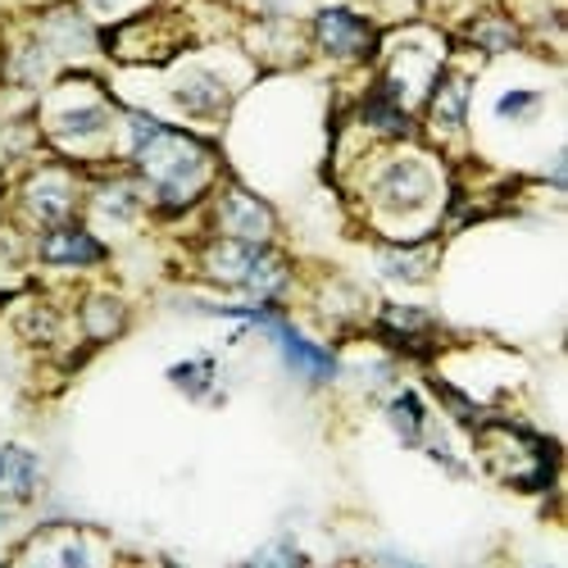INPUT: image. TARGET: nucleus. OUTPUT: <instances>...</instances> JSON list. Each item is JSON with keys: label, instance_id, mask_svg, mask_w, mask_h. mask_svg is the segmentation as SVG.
Masks as SVG:
<instances>
[{"label": "nucleus", "instance_id": "nucleus-1", "mask_svg": "<svg viewBox=\"0 0 568 568\" xmlns=\"http://www.w3.org/2000/svg\"><path fill=\"white\" fill-rule=\"evenodd\" d=\"M128 128H132V155H136L141 169H146V178L155 182L160 201L169 210H182L210 182V169H214L210 151L196 136L173 132V128H164L146 114H132Z\"/></svg>", "mask_w": 568, "mask_h": 568}, {"label": "nucleus", "instance_id": "nucleus-2", "mask_svg": "<svg viewBox=\"0 0 568 568\" xmlns=\"http://www.w3.org/2000/svg\"><path fill=\"white\" fill-rule=\"evenodd\" d=\"M205 268L219 282H227V287H242L251 296H273V292H282V282H287V264L268 255L260 242H236V236L210 246Z\"/></svg>", "mask_w": 568, "mask_h": 568}, {"label": "nucleus", "instance_id": "nucleus-3", "mask_svg": "<svg viewBox=\"0 0 568 568\" xmlns=\"http://www.w3.org/2000/svg\"><path fill=\"white\" fill-rule=\"evenodd\" d=\"M483 450H487V464L496 478H505L509 464H524V487H546L550 483V446H541L532 433H518V428H491L483 433Z\"/></svg>", "mask_w": 568, "mask_h": 568}, {"label": "nucleus", "instance_id": "nucleus-4", "mask_svg": "<svg viewBox=\"0 0 568 568\" xmlns=\"http://www.w3.org/2000/svg\"><path fill=\"white\" fill-rule=\"evenodd\" d=\"M314 37L327 55H342V60H364L373 51V28L351 10H323L314 23Z\"/></svg>", "mask_w": 568, "mask_h": 568}, {"label": "nucleus", "instance_id": "nucleus-5", "mask_svg": "<svg viewBox=\"0 0 568 568\" xmlns=\"http://www.w3.org/2000/svg\"><path fill=\"white\" fill-rule=\"evenodd\" d=\"M377 196H383V205H392V210H418L423 201L433 196V178H428L423 164L400 160V164H392L383 178H377Z\"/></svg>", "mask_w": 568, "mask_h": 568}, {"label": "nucleus", "instance_id": "nucleus-6", "mask_svg": "<svg viewBox=\"0 0 568 568\" xmlns=\"http://www.w3.org/2000/svg\"><path fill=\"white\" fill-rule=\"evenodd\" d=\"M219 219H223V232L236 236V242H260L264 246L268 232H273V214L255 196H246V192H227Z\"/></svg>", "mask_w": 568, "mask_h": 568}, {"label": "nucleus", "instance_id": "nucleus-7", "mask_svg": "<svg viewBox=\"0 0 568 568\" xmlns=\"http://www.w3.org/2000/svg\"><path fill=\"white\" fill-rule=\"evenodd\" d=\"M268 333H273V337L282 342V355H287V364H292L296 373L314 377V383H323V377H333V368H337V364H333V359H327V355H323L318 346H310L305 337H296V333H292V327H282V323L273 318V323H268Z\"/></svg>", "mask_w": 568, "mask_h": 568}, {"label": "nucleus", "instance_id": "nucleus-8", "mask_svg": "<svg viewBox=\"0 0 568 568\" xmlns=\"http://www.w3.org/2000/svg\"><path fill=\"white\" fill-rule=\"evenodd\" d=\"M41 255L51 264H91V260H101V246L78 227H51L41 236Z\"/></svg>", "mask_w": 568, "mask_h": 568}, {"label": "nucleus", "instance_id": "nucleus-9", "mask_svg": "<svg viewBox=\"0 0 568 568\" xmlns=\"http://www.w3.org/2000/svg\"><path fill=\"white\" fill-rule=\"evenodd\" d=\"M37 487V459L19 446L0 450V500H28Z\"/></svg>", "mask_w": 568, "mask_h": 568}, {"label": "nucleus", "instance_id": "nucleus-10", "mask_svg": "<svg viewBox=\"0 0 568 568\" xmlns=\"http://www.w3.org/2000/svg\"><path fill=\"white\" fill-rule=\"evenodd\" d=\"M28 205H32L37 219L60 223V219L69 214V205H73V192H69V182H64L60 173H41V178L28 186Z\"/></svg>", "mask_w": 568, "mask_h": 568}, {"label": "nucleus", "instance_id": "nucleus-11", "mask_svg": "<svg viewBox=\"0 0 568 568\" xmlns=\"http://www.w3.org/2000/svg\"><path fill=\"white\" fill-rule=\"evenodd\" d=\"M464 110H468V82L464 78H442L437 97H433V123L442 132H455L464 123Z\"/></svg>", "mask_w": 568, "mask_h": 568}, {"label": "nucleus", "instance_id": "nucleus-12", "mask_svg": "<svg viewBox=\"0 0 568 568\" xmlns=\"http://www.w3.org/2000/svg\"><path fill=\"white\" fill-rule=\"evenodd\" d=\"M178 105L182 110H192V114H219L223 105H227V91H223V82L219 78H192V82H182L178 87Z\"/></svg>", "mask_w": 568, "mask_h": 568}, {"label": "nucleus", "instance_id": "nucleus-13", "mask_svg": "<svg viewBox=\"0 0 568 568\" xmlns=\"http://www.w3.org/2000/svg\"><path fill=\"white\" fill-rule=\"evenodd\" d=\"M105 128V105H87V110H64L55 119V132L60 136H91Z\"/></svg>", "mask_w": 568, "mask_h": 568}, {"label": "nucleus", "instance_id": "nucleus-14", "mask_svg": "<svg viewBox=\"0 0 568 568\" xmlns=\"http://www.w3.org/2000/svg\"><path fill=\"white\" fill-rule=\"evenodd\" d=\"M392 423H396V433H400L405 442H414V437L423 433V405H418V396H400V400L392 405Z\"/></svg>", "mask_w": 568, "mask_h": 568}, {"label": "nucleus", "instance_id": "nucleus-15", "mask_svg": "<svg viewBox=\"0 0 568 568\" xmlns=\"http://www.w3.org/2000/svg\"><path fill=\"white\" fill-rule=\"evenodd\" d=\"M210 377H214V364H210V359H192V364H178V368H173V383H178L182 392H192V396H201V392L210 387Z\"/></svg>", "mask_w": 568, "mask_h": 568}, {"label": "nucleus", "instance_id": "nucleus-16", "mask_svg": "<svg viewBox=\"0 0 568 568\" xmlns=\"http://www.w3.org/2000/svg\"><path fill=\"white\" fill-rule=\"evenodd\" d=\"M383 323L392 327V333H423V327H428V314H423V310H405V305H387Z\"/></svg>", "mask_w": 568, "mask_h": 568}, {"label": "nucleus", "instance_id": "nucleus-17", "mask_svg": "<svg viewBox=\"0 0 568 568\" xmlns=\"http://www.w3.org/2000/svg\"><path fill=\"white\" fill-rule=\"evenodd\" d=\"M119 323H123V310L114 301H91V333H97V337L119 333Z\"/></svg>", "mask_w": 568, "mask_h": 568}, {"label": "nucleus", "instance_id": "nucleus-18", "mask_svg": "<svg viewBox=\"0 0 568 568\" xmlns=\"http://www.w3.org/2000/svg\"><path fill=\"white\" fill-rule=\"evenodd\" d=\"M383 264H387L392 277H400V282H418L423 268H428V255H387Z\"/></svg>", "mask_w": 568, "mask_h": 568}, {"label": "nucleus", "instance_id": "nucleus-19", "mask_svg": "<svg viewBox=\"0 0 568 568\" xmlns=\"http://www.w3.org/2000/svg\"><path fill=\"white\" fill-rule=\"evenodd\" d=\"M532 110H537V97H532V91H509V97L496 105L500 119H518V114H532Z\"/></svg>", "mask_w": 568, "mask_h": 568}, {"label": "nucleus", "instance_id": "nucleus-20", "mask_svg": "<svg viewBox=\"0 0 568 568\" xmlns=\"http://www.w3.org/2000/svg\"><path fill=\"white\" fill-rule=\"evenodd\" d=\"M132 210H136V192H132V186H110V192H105V214L128 219Z\"/></svg>", "mask_w": 568, "mask_h": 568}, {"label": "nucleus", "instance_id": "nucleus-21", "mask_svg": "<svg viewBox=\"0 0 568 568\" xmlns=\"http://www.w3.org/2000/svg\"><path fill=\"white\" fill-rule=\"evenodd\" d=\"M473 37H478L487 51H505V45H514V32H509V28H491V19H483Z\"/></svg>", "mask_w": 568, "mask_h": 568}, {"label": "nucleus", "instance_id": "nucleus-22", "mask_svg": "<svg viewBox=\"0 0 568 568\" xmlns=\"http://www.w3.org/2000/svg\"><path fill=\"white\" fill-rule=\"evenodd\" d=\"M87 6H97V10H110V6H114V0H87Z\"/></svg>", "mask_w": 568, "mask_h": 568}]
</instances>
